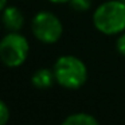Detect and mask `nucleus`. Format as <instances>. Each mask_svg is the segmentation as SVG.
I'll use <instances>...</instances> for the list:
<instances>
[{"label":"nucleus","mask_w":125,"mask_h":125,"mask_svg":"<svg viewBox=\"0 0 125 125\" xmlns=\"http://www.w3.org/2000/svg\"><path fill=\"white\" fill-rule=\"evenodd\" d=\"M10 118V109L4 101L0 100V125H4Z\"/></svg>","instance_id":"1a4fd4ad"},{"label":"nucleus","mask_w":125,"mask_h":125,"mask_svg":"<svg viewBox=\"0 0 125 125\" xmlns=\"http://www.w3.org/2000/svg\"><path fill=\"white\" fill-rule=\"evenodd\" d=\"M116 47H117V51H118L120 54L125 55V31H122V32L120 34V36L117 38Z\"/></svg>","instance_id":"9d476101"},{"label":"nucleus","mask_w":125,"mask_h":125,"mask_svg":"<svg viewBox=\"0 0 125 125\" xmlns=\"http://www.w3.org/2000/svg\"><path fill=\"white\" fill-rule=\"evenodd\" d=\"M30 52L28 41L19 32L10 31L0 41V61L7 67H19L26 62Z\"/></svg>","instance_id":"7ed1b4c3"},{"label":"nucleus","mask_w":125,"mask_h":125,"mask_svg":"<svg viewBox=\"0 0 125 125\" xmlns=\"http://www.w3.org/2000/svg\"><path fill=\"white\" fill-rule=\"evenodd\" d=\"M63 125H97L98 120L89 113H73L67 116L62 122Z\"/></svg>","instance_id":"0eeeda50"},{"label":"nucleus","mask_w":125,"mask_h":125,"mask_svg":"<svg viewBox=\"0 0 125 125\" xmlns=\"http://www.w3.org/2000/svg\"><path fill=\"white\" fill-rule=\"evenodd\" d=\"M1 22L8 31L19 32L24 24V16H23V12L18 7L10 6L1 11Z\"/></svg>","instance_id":"39448f33"},{"label":"nucleus","mask_w":125,"mask_h":125,"mask_svg":"<svg viewBox=\"0 0 125 125\" xmlns=\"http://www.w3.org/2000/svg\"><path fill=\"white\" fill-rule=\"evenodd\" d=\"M93 24L105 35H116L125 31V1L108 0L95 8Z\"/></svg>","instance_id":"f257e3e1"},{"label":"nucleus","mask_w":125,"mask_h":125,"mask_svg":"<svg viewBox=\"0 0 125 125\" xmlns=\"http://www.w3.org/2000/svg\"><path fill=\"white\" fill-rule=\"evenodd\" d=\"M55 81L66 89H79L87 81V67L74 55H62L54 65Z\"/></svg>","instance_id":"f03ea898"},{"label":"nucleus","mask_w":125,"mask_h":125,"mask_svg":"<svg viewBox=\"0 0 125 125\" xmlns=\"http://www.w3.org/2000/svg\"><path fill=\"white\" fill-rule=\"evenodd\" d=\"M7 7V0H0V12Z\"/></svg>","instance_id":"f8f14e48"},{"label":"nucleus","mask_w":125,"mask_h":125,"mask_svg":"<svg viewBox=\"0 0 125 125\" xmlns=\"http://www.w3.org/2000/svg\"><path fill=\"white\" fill-rule=\"evenodd\" d=\"M51 3H55V4H63V3H69L70 0H49Z\"/></svg>","instance_id":"9b49d317"},{"label":"nucleus","mask_w":125,"mask_h":125,"mask_svg":"<svg viewBox=\"0 0 125 125\" xmlns=\"http://www.w3.org/2000/svg\"><path fill=\"white\" fill-rule=\"evenodd\" d=\"M71 6V8L75 10V11H79V12H83V11H87L92 6V0H70L69 1Z\"/></svg>","instance_id":"6e6552de"},{"label":"nucleus","mask_w":125,"mask_h":125,"mask_svg":"<svg viewBox=\"0 0 125 125\" xmlns=\"http://www.w3.org/2000/svg\"><path fill=\"white\" fill-rule=\"evenodd\" d=\"M32 34L39 42L46 44H52L58 42L62 36L63 26L57 15L50 11H41L34 16L31 23Z\"/></svg>","instance_id":"20e7f679"},{"label":"nucleus","mask_w":125,"mask_h":125,"mask_svg":"<svg viewBox=\"0 0 125 125\" xmlns=\"http://www.w3.org/2000/svg\"><path fill=\"white\" fill-rule=\"evenodd\" d=\"M31 82L35 87L38 89H49L52 86L55 81L54 70H49V69H39L31 77Z\"/></svg>","instance_id":"423d86ee"}]
</instances>
